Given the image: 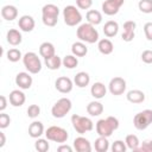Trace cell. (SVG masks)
Listing matches in <instances>:
<instances>
[{"label": "cell", "instance_id": "cell-28", "mask_svg": "<svg viewBox=\"0 0 152 152\" xmlns=\"http://www.w3.org/2000/svg\"><path fill=\"white\" fill-rule=\"evenodd\" d=\"M71 52L72 55H75L76 57H83L88 53V48L84 44V42H75L71 45Z\"/></svg>", "mask_w": 152, "mask_h": 152}, {"label": "cell", "instance_id": "cell-26", "mask_svg": "<svg viewBox=\"0 0 152 152\" xmlns=\"http://www.w3.org/2000/svg\"><path fill=\"white\" fill-rule=\"evenodd\" d=\"M74 83L78 87V88H84L90 83V76L88 72L86 71H80L75 75L74 77Z\"/></svg>", "mask_w": 152, "mask_h": 152}, {"label": "cell", "instance_id": "cell-42", "mask_svg": "<svg viewBox=\"0 0 152 152\" xmlns=\"http://www.w3.org/2000/svg\"><path fill=\"white\" fill-rule=\"evenodd\" d=\"M141 61L146 64H152V50H145L141 53Z\"/></svg>", "mask_w": 152, "mask_h": 152}, {"label": "cell", "instance_id": "cell-3", "mask_svg": "<svg viewBox=\"0 0 152 152\" xmlns=\"http://www.w3.org/2000/svg\"><path fill=\"white\" fill-rule=\"evenodd\" d=\"M59 8L53 4H46L42 8V21L45 26L53 27L58 21Z\"/></svg>", "mask_w": 152, "mask_h": 152}, {"label": "cell", "instance_id": "cell-6", "mask_svg": "<svg viewBox=\"0 0 152 152\" xmlns=\"http://www.w3.org/2000/svg\"><path fill=\"white\" fill-rule=\"evenodd\" d=\"M71 107H72V103H71V100L70 99H68V97H61L52 106L51 114L56 119H62V118H64L71 110Z\"/></svg>", "mask_w": 152, "mask_h": 152}, {"label": "cell", "instance_id": "cell-14", "mask_svg": "<svg viewBox=\"0 0 152 152\" xmlns=\"http://www.w3.org/2000/svg\"><path fill=\"white\" fill-rule=\"evenodd\" d=\"M33 83V78L30 75V72H18L15 76V84L20 88V89H30L31 86Z\"/></svg>", "mask_w": 152, "mask_h": 152}, {"label": "cell", "instance_id": "cell-16", "mask_svg": "<svg viewBox=\"0 0 152 152\" xmlns=\"http://www.w3.org/2000/svg\"><path fill=\"white\" fill-rule=\"evenodd\" d=\"M8 100H10V103L13 107H21L25 103V101H26V96H25V94L21 90L14 89V90H12L10 93Z\"/></svg>", "mask_w": 152, "mask_h": 152}, {"label": "cell", "instance_id": "cell-31", "mask_svg": "<svg viewBox=\"0 0 152 152\" xmlns=\"http://www.w3.org/2000/svg\"><path fill=\"white\" fill-rule=\"evenodd\" d=\"M94 147L97 152H107L109 150V141L107 137H100L95 140L94 142Z\"/></svg>", "mask_w": 152, "mask_h": 152}, {"label": "cell", "instance_id": "cell-5", "mask_svg": "<svg viewBox=\"0 0 152 152\" xmlns=\"http://www.w3.org/2000/svg\"><path fill=\"white\" fill-rule=\"evenodd\" d=\"M23 63L30 74H38L42 70V61L38 55L33 51L26 52L23 56Z\"/></svg>", "mask_w": 152, "mask_h": 152}, {"label": "cell", "instance_id": "cell-27", "mask_svg": "<svg viewBox=\"0 0 152 152\" xmlns=\"http://www.w3.org/2000/svg\"><path fill=\"white\" fill-rule=\"evenodd\" d=\"M87 113L90 116H99L103 113V104L99 101H91L87 104Z\"/></svg>", "mask_w": 152, "mask_h": 152}, {"label": "cell", "instance_id": "cell-40", "mask_svg": "<svg viewBox=\"0 0 152 152\" xmlns=\"http://www.w3.org/2000/svg\"><path fill=\"white\" fill-rule=\"evenodd\" d=\"M139 152H152V140H145L139 145Z\"/></svg>", "mask_w": 152, "mask_h": 152}, {"label": "cell", "instance_id": "cell-46", "mask_svg": "<svg viewBox=\"0 0 152 152\" xmlns=\"http://www.w3.org/2000/svg\"><path fill=\"white\" fill-rule=\"evenodd\" d=\"M6 144V137L4 132H0V147H4Z\"/></svg>", "mask_w": 152, "mask_h": 152}, {"label": "cell", "instance_id": "cell-37", "mask_svg": "<svg viewBox=\"0 0 152 152\" xmlns=\"http://www.w3.org/2000/svg\"><path fill=\"white\" fill-rule=\"evenodd\" d=\"M110 148L113 152H125L127 150V145L122 140H115Z\"/></svg>", "mask_w": 152, "mask_h": 152}, {"label": "cell", "instance_id": "cell-10", "mask_svg": "<svg viewBox=\"0 0 152 152\" xmlns=\"http://www.w3.org/2000/svg\"><path fill=\"white\" fill-rule=\"evenodd\" d=\"M126 87H127V83L126 81L122 78V77H114L109 81V84H108V89H109V93L112 95H122L125 91H126Z\"/></svg>", "mask_w": 152, "mask_h": 152}, {"label": "cell", "instance_id": "cell-34", "mask_svg": "<svg viewBox=\"0 0 152 152\" xmlns=\"http://www.w3.org/2000/svg\"><path fill=\"white\" fill-rule=\"evenodd\" d=\"M6 56H7V59H8L10 62H12V63H15V62H18L20 58H23V55H21L20 50L17 49V48L10 49V50L6 52Z\"/></svg>", "mask_w": 152, "mask_h": 152}, {"label": "cell", "instance_id": "cell-19", "mask_svg": "<svg viewBox=\"0 0 152 152\" xmlns=\"http://www.w3.org/2000/svg\"><path fill=\"white\" fill-rule=\"evenodd\" d=\"M1 17L7 21L14 20L18 17V8L13 5H5L1 8Z\"/></svg>", "mask_w": 152, "mask_h": 152}, {"label": "cell", "instance_id": "cell-29", "mask_svg": "<svg viewBox=\"0 0 152 152\" xmlns=\"http://www.w3.org/2000/svg\"><path fill=\"white\" fill-rule=\"evenodd\" d=\"M86 19L88 23H90L91 25H99L102 21V14L101 12H99L97 10H89L86 14Z\"/></svg>", "mask_w": 152, "mask_h": 152}, {"label": "cell", "instance_id": "cell-24", "mask_svg": "<svg viewBox=\"0 0 152 152\" xmlns=\"http://www.w3.org/2000/svg\"><path fill=\"white\" fill-rule=\"evenodd\" d=\"M97 49H99V51L102 55H110L113 52V50H114V45H113V43H112L110 39L102 38L97 43Z\"/></svg>", "mask_w": 152, "mask_h": 152}, {"label": "cell", "instance_id": "cell-23", "mask_svg": "<svg viewBox=\"0 0 152 152\" xmlns=\"http://www.w3.org/2000/svg\"><path fill=\"white\" fill-rule=\"evenodd\" d=\"M126 99L131 103H141L145 101V94H144V91H141L139 89H132L127 93Z\"/></svg>", "mask_w": 152, "mask_h": 152}, {"label": "cell", "instance_id": "cell-35", "mask_svg": "<svg viewBox=\"0 0 152 152\" xmlns=\"http://www.w3.org/2000/svg\"><path fill=\"white\" fill-rule=\"evenodd\" d=\"M34 148L38 152H48L50 148L49 145V139H43V138H37L34 142Z\"/></svg>", "mask_w": 152, "mask_h": 152}, {"label": "cell", "instance_id": "cell-18", "mask_svg": "<svg viewBox=\"0 0 152 152\" xmlns=\"http://www.w3.org/2000/svg\"><path fill=\"white\" fill-rule=\"evenodd\" d=\"M6 39H7V43L8 44H11L12 46H17V45H19L23 42V36H21V33H20L19 30H17V28H10L7 31Z\"/></svg>", "mask_w": 152, "mask_h": 152}, {"label": "cell", "instance_id": "cell-36", "mask_svg": "<svg viewBox=\"0 0 152 152\" xmlns=\"http://www.w3.org/2000/svg\"><path fill=\"white\" fill-rule=\"evenodd\" d=\"M138 7H139L140 12L150 14V13H152V0H139Z\"/></svg>", "mask_w": 152, "mask_h": 152}, {"label": "cell", "instance_id": "cell-11", "mask_svg": "<svg viewBox=\"0 0 152 152\" xmlns=\"http://www.w3.org/2000/svg\"><path fill=\"white\" fill-rule=\"evenodd\" d=\"M125 4V0H106L102 4V12L107 15H114L119 12L120 7Z\"/></svg>", "mask_w": 152, "mask_h": 152}, {"label": "cell", "instance_id": "cell-43", "mask_svg": "<svg viewBox=\"0 0 152 152\" xmlns=\"http://www.w3.org/2000/svg\"><path fill=\"white\" fill-rule=\"evenodd\" d=\"M144 33H145V37L147 38V40L152 42V23L151 21H148L144 25Z\"/></svg>", "mask_w": 152, "mask_h": 152}, {"label": "cell", "instance_id": "cell-30", "mask_svg": "<svg viewBox=\"0 0 152 152\" xmlns=\"http://www.w3.org/2000/svg\"><path fill=\"white\" fill-rule=\"evenodd\" d=\"M44 63L48 66V69H50V70H58L61 68V65L63 64L61 57L57 56V55H53V56H51L49 58H45Z\"/></svg>", "mask_w": 152, "mask_h": 152}, {"label": "cell", "instance_id": "cell-21", "mask_svg": "<svg viewBox=\"0 0 152 152\" xmlns=\"http://www.w3.org/2000/svg\"><path fill=\"white\" fill-rule=\"evenodd\" d=\"M119 32V24L114 20H108L107 23H104L103 26V33L107 38H113L118 34Z\"/></svg>", "mask_w": 152, "mask_h": 152}, {"label": "cell", "instance_id": "cell-2", "mask_svg": "<svg viewBox=\"0 0 152 152\" xmlns=\"http://www.w3.org/2000/svg\"><path fill=\"white\" fill-rule=\"evenodd\" d=\"M96 133L100 137H107L109 138L112 133L119 128V120L115 116H107L106 119H100L96 125Z\"/></svg>", "mask_w": 152, "mask_h": 152}, {"label": "cell", "instance_id": "cell-20", "mask_svg": "<svg viewBox=\"0 0 152 152\" xmlns=\"http://www.w3.org/2000/svg\"><path fill=\"white\" fill-rule=\"evenodd\" d=\"M106 93H107V88L102 82H95L90 88V94L96 100H100V99L104 97Z\"/></svg>", "mask_w": 152, "mask_h": 152}, {"label": "cell", "instance_id": "cell-17", "mask_svg": "<svg viewBox=\"0 0 152 152\" xmlns=\"http://www.w3.org/2000/svg\"><path fill=\"white\" fill-rule=\"evenodd\" d=\"M72 145H74V148L77 152H90L91 151V144L84 137H77L74 140Z\"/></svg>", "mask_w": 152, "mask_h": 152}, {"label": "cell", "instance_id": "cell-39", "mask_svg": "<svg viewBox=\"0 0 152 152\" xmlns=\"http://www.w3.org/2000/svg\"><path fill=\"white\" fill-rule=\"evenodd\" d=\"M10 124H11V118H10V115H7L6 113L1 112V113H0V128L4 129V128H6V127H8Z\"/></svg>", "mask_w": 152, "mask_h": 152}, {"label": "cell", "instance_id": "cell-32", "mask_svg": "<svg viewBox=\"0 0 152 152\" xmlns=\"http://www.w3.org/2000/svg\"><path fill=\"white\" fill-rule=\"evenodd\" d=\"M125 142L127 145V148H129L132 151H138L139 145H140L139 138L135 134H128L126 137V139H125Z\"/></svg>", "mask_w": 152, "mask_h": 152}, {"label": "cell", "instance_id": "cell-44", "mask_svg": "<svg viewBox=\"0 0 152 152\" xmlns=\"http://www.w3.org/2000/svg\"><path fill=\"white\" fill-rule=\"evenodd\" d=\"M57 151H58V152H71V151H72V147L69 146V145H65V144L63 142L62 145H59V146L57 147Z\"/></svg>", "mask_w": 152, "mask_h": 152}, {"label": "cell", "instance_id": "cell-38", "mask_svg": "<svg viewBox=\"0 0 152 152\" xmlns=\"http://www.w3.org/2000/svg\"><path fill=\"white\" fill-rule=\"evenodd\" d=\"M40 114V107L38 104H31L27 108V116L31 119H36Z\"/></svg>", "mask_w": 152, "mask_h": 152}, {"label": "cell", "instance_id": "cell-4", "mask_svg": "<svg viewBox=\"0 0 152 152\" xmlns=\"http://www.w3.org/2000/svg\"><path fill=\"white\" fill-rule=\"evenodd\" d=\"M71 124L74 129L78 133V134H84L87 132H90L94 128V122L87 118V116H82L78 114H72L71 115Z\"/></svg>", "mask_w": 152, "mask_h": 152}, {"label": "cell", "instance_id": "cell-8", "mask_svg": "<svg viewBox=\"0 0 152 152\" xmlns=\"http://www.w3.org/2000/svg\"><path fill=\"white\" fill-rule=\"evenodd\" d=\"M45 137H46V139H49L51 141L63 144V142H65L68 140L69 134H68V131L65 128H63V127H59V126H50L45 131Z\"/></svg>", "mask_w": 152, "mask_h": 152}, {"label": "cell", "instance_id": "cell-13", "mask_svg": "<svg viewBox=\"0 0 152 152\" xmlns=\"http://www.w3.org/2000/svg\"><path fill=\"white\" fill-rule=\"evenodd\" d=\"M55 87H56V89H57L59 93H62V94H68V93H70V91L72 90L74 82H72L69 77H66V76H61V77H58V78L56 80Z\"/></svg>", "mask_w": 152, "mask_h": 152}, {"label": "cell", "instance_id": "cell-1", "mask_svg": "<svg viewBox=\"0 0 152 152\" xmlns=\"http://www.w3.org/2000/svg\"><path fill=\"white\" fill-rule=\"evenodd\" d=\"M76 36L81 42L88 43V44H94L99 42V32L95 28L94 25L90 23H83L81 24L77 30H76Z\"/></svg>", "mask_w": 152, "mask_h": 152}, {"label": "cell", "instance_id": "cell-22", "mask_svg": "<svg viewBox=\"0 0 152 152\" xmlns=\"http://www.w3.org/2000/svg\"><path fill=\"white\" fill-rule=\"evenodd\" d=\"M28 134L31 138H40L42 134H44V125L40 121H33L28 126Z\"/></svg>", "mask_w": 152, "mask_h": 152}, {"label": "cell", "instance_id": "cell-33", "mask_svg": "<svg viewBox=\"0 0 152 152\" xmlns=\"http://www.w3.org/2000/svg\"><path fill=\"white\" fill-rule=\"evenodd\" d=\"M62 63L66 69H74V68H76L78 65V59H77V57L75 55H66L62 59Z\"/></svg>", "mask_w": 152, "mask_h": 152}, {"label": "cell", "instance_id": "cell-7", "mask_svg": "<svg viewBox=\"0 0 152 152\" xmlns=\"http://www.w3.org/2000/svg\"><path fill=\"white\" fill-rule=\"evenodd\" d=\"M63 19L68 26H76L82 21V14L74 5H68L63 10Z\"/></svg>", "mask_w": 152, "mask_h": 152}, {"label": "cell", "instance_id": "cell-12", "mask_svg": "<svg viewBox=\"0 0 152 152\" xmlns=\"http://www.w3.org/2000/svg\"><path fill=\"white\" fill-rule=\"evenodd\" d=\"M135 27H137V24L135 21L133 20H127L124 23V30H122V33H121V38L124 42H132L135 37Z\"/></svg>", "mask_w": 152, "mask_h": 152}, {"label": "cell", "instance_id": "cell-15", "mask_svg": "<svg viewBox=\"0 0 152 152\" xmlns=\"http://www.w3.org/2000/svg\"><path fill=\"white\" fill-rule=\"evenodd\" d=\"M18 26L23 32H31V31H33V28L36 26V21L33 19V17L25 14V15H21L19 18Z\"/></svg>", "mask_w": 152, "mask_h": 152}, {"label": "cell", "instance_id": "cell-41", "mask_svg": "<svg viewBox=\"0 0 152 152\" xmlns=\"http://www.w3.org/2000/svg\"><path fill=\"white\" fill-rule=\"evenodd\" d=\"M93 5V0H76V6L81 10H89Z\"/></svg>", "mask_w": 152, "mask_h": 152}, {"label": "cell", "instance_id": "cell-25", "mask_svg": "<svg viewBox=\"0 0 152 152\" xmlns=\"http://www.w3.org/2000/svg\"><path fill=\"white\" fill-rule=\"evenodd\" d=\"M39 55L45 59V58H49L53 55H56V51H55V46L52 43L50 42H44L40 44L39 46Z\"/></svg>", "mask_w": 152, "mask_h": 152}, {"label": "cell", "instance_id": "cell-45", "mask_svg": "<svg viewBox=\"0 0 152 152\" xmlns=\"http://www.w3.org/2000/svg\"><path fill=\"white\" fill-rule=\"evenodd\" d=\"M6 107H7V99H6V96L1 95L0 96V112H4L6 109Z\"/></svg>", "mask_w": 152, "mask_h": 152}, {"label": "cell", "instance_id": "cell-9", "mask_svg": "<svg viewBox=\"0 0 152 152\" xmlns=\"http://www.w3.org/2000/svg\"><path fill=\"white\" fill-rule=\"evenodd\" d=\"M152 124V109H144L133 118V125L137 129L144 131Z\"/></svg>", "mask_w": 152, "mask_h": 152}]
</instances>
